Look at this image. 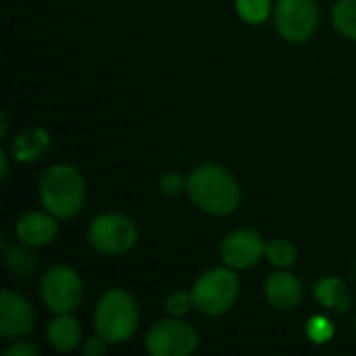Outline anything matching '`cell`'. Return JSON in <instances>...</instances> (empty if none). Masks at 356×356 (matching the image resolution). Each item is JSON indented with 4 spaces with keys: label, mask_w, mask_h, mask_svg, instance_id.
I'll use <instances>...</instances> for the list:
<instances>
[{
    "label": "cell",
    "mask_w": 356,
    "mask_h": 356,
    "mask_svg": "<svg viewBox=\"0 0 356 356\" xmlns=\"http://www.w3.org/2000/svg\"><path fill=\"white\" fill-rule=\"evenodd\" d=\"M188 198L207 215L225 217L240 207V186L236 177L221 165H200L188 177Z\"/></svg>",
    "instance_id": "cell-1"
},
{
    "label": "cell",
    "mask_w": 356,
    "mask_h": 356,
    "mask_svg": "<svg viewBox=\"0 0 356 356\" xmlns=\"http://www.w3.org/2000/svg\"><path fill=\"white\" fill-rule=\"evenodd\" d=\"M86 200L83 175L73 165H54L40 179V202L56 219L75 217Z\"/></svg>",
    "instance_id": "cell-2"
},
{
    "label": "cell",
    "mask_w": 356,
    "mask_h": 356,
    "mask_svg": "<svg viewBox=\"0 0 356 356\" xmlns=\"http://www.w3.org/2000/svg\"><path fill=\"white\" fill-rule=\"evenodd\" d=\"M138 305L134 296L121 288L108 290L96 305L94 311V327L96 334L106 344L127 342L138 327Z\"/></svg>",
    "instance_id": "cell-3"
},
{
    "label": "cell",
    "mask_w": 356,
    "mask_h": 356,
    "mask_svg": "<svg viewBox=\"0 0 356 356\" xmlns=\"http://www.w3.org/2000/svg\"><path fill=\"white\" fill-rule=\"evenodd\" d=\"M238 294H240V280L234 273V269L227 265L209 269L196 280L192 288L194 309L207 317L225 315L238 300Z\"/></svg>",
    "instance_id": "cell-4"
},
{
    "label": "cell",
    "mask_w": 356,
    "mask_h": 356,
    "mask_svg": "<svg viewBox=\"0 0 356 356\" xmlns=\"http://www.w3.org/2000/svg\"><path fill=\"white\" fill-rule=\"evenodd\" d=\"M88 240L94 250L117 257L129 252L138 242V229L134 221L121 213H104L90 223Z\"/></svg>",
    "instance_id": "cell-5"
},
{
    "label": "cell",
    "mask_w": 356,
    "mask_h": 356,
    "mask_svg": "<svg viewBox=\"0 0 356 356\" xmlns=\"http://www.w3.org/2000/svg\"><path fill=\"white\" fill-rule=\"evenodd\" d=\"M83 296V282L77 275L75 269L67 265H56L50 271H46L42 280V300L44 305L56 313H73Z\"/></svg>",
    "instance_id": "cell-6"
},
{
    "label": "cell",
    "mask_w": 356,
    "mask_h": 356,
    "mask_svg": "<svg viewBox=\"0 0 356 356\" xmlns=\"http://www.w3.org/2000/svg\"><path fill=\"white\" fill-rule=\"evenodd\" d=\"M319 23L315 0H277L275 27L280 35L292 44H302L313 38Z\"/></svg>",
    "instance_id": "cell-7"
},
{
    "label": "cell",
    "mask_w": 356,
    "mask_h": 356,
    "mask_svg": "<svg viewBox=\"0 0 356 356\" xmlns=\"http://www.w3.org/2000/svg\"><path fill=\"white\" fill-rule=\"evenodd\" d=\"M198 348V334L181 317L163 319L146 336V350L152 356H190Z\"/></svg>",
    "instance_id": "cell-8"
},
{
    "label": "cell",
    "mask_w": 356,
    "mask_h": 356,
    "mask_svg": "<svg viewBox=\"0 0 356 356\" xmlns=\"http://www.w3.org/2000/svg\"><path fill=\"white\" fill-rule=\"evenodd\" d=\"M265 240L254 229H236L221 242V259L234 271L250 269L265 257Z\"/></svg>",
    "instance_id": "cell-9"
},
{
    "label": "cell",
    "mask_w": 356,
    "mask_h": 356,
    "mask_svg": "<svg viewBox=\"0 0 356 356\" xmlns=\"http://www.w3.org/2000/svg\"><path fill=\"white\" fill-rule=\"evenodd\" d=\"M33 332V311L31 305L17 292L2 290L0 294V336L25 338Z\"/></svg>",
    "instance_id": "cell-10"
},
{
    "label": "cell",
    "mask_w": 356,
    "mask_h": 356,
    "mask_svg": "<svg viewBox=\"0 0 356 356\" xmlns=\"http://www.w3.org/2000/svg\"><path fill=\"white\" fill-rule=\"evenodd\" d=\"M15 232H17V240L21 244H27L29 248H40V246L50 244L56 238L58 223H56V217L52 213L33 211V213L23 215L17 221Z\"/></svg>",
    "instance_id": "cell-11"
},
{
    "label": "cell",
    "mask_w": 356,
    "mask_h": 356,
    "mask_svg": "<svg viewBox=\"0 0 356 356\" xmlns=\"http://www.w3.org/2000/svg\"><path fill=\"white\" fill-rule=\"evenodd\" d=\"M265 296L277 311H294L302 300V284L288 271L271 273L265 282Z\"/></svg>",
    "instance_id": "cell-12"
},
{
    "label": "cell",
    "mask_w": 356,
    "mask_h": 356,
    "mask_svg": "<svg viewBox=\"0 0 356 356\" xmlns=\"http://www.w3.org/2000/svg\"><path fill=\"white\" fill-rule=\"evenodd\" d=\"M50 150V134L42 127H29L10 142V154L19 163H35Z\"/></svg>",
    "instance_id": "cell-13"
},
{
    "label": "cell",
    "mask_w": 356,
    "mask_h": 356,
    "mask_svg": "<svg viewBox=\"0 0 356 356\" xmlns=\"http://www.w3.org/2000/svg\"><path fill=\"white\" fill-rule=\"evenodd\" d=\"M81 340V327L71 313L58 315L50 325H48V342L54 346L58 353H71L79 346Z\"/></svg>",
    "instance_id": "cell-14"
},
{
    "label": "cell",
    "mask_w": 356,
    "mask_h": 356,
    "mask_svg": "<svg viewBox=\"0 0 356 356\" xmlns=\"http://www.w3.org/2000/svg\"><path fill=\"white\" fill-rule=\"evenodd\" d=\"M315 298L334 313H346L350 309L353 296L348 286L340 277H323L315 286Z\"/></svg>",
    "instance_id": "cell-15"
},
{
    "label": "cell",
    "mask_w": 356,
    "mask_h": 356,
    "mask_svg": "<svg viewBox=\"0 0 356 356\" xmlns=\"http://www.w3.org/2000/svg\"><path fill=\"white\" fill-rule=\"evenodd\" d=\"M4 267L13 277H29L35 269V261L29 252V246H4Z\"/></svg>",
    "instance_id": "cell-16"
},
{
    "label": "cell",
    "mask_w": 356,
    "mask_h": 356,
    "mask_svg": "<svg viewBox=\"0 0 356 356\" xmlns=\"http://www.w3.org/2000/svg\"><path fill=\"white\" fill-rule=\"evenodd\" d=\"M334 25L342 35L356 40V0H340L334 6Z\"/></svg>",
    "instance_id": "cell-17"
},
{
    "label": "cell",
    "mask_w": 356,
    "mask_h": 356,
    "mask_svg": "<svg viewBox=\"0 0 356 356\" xmlns=\"http://www.w3.org/2000/svg\"><path fill=\"white\" fill-rule=\"evenodd\" d=\"M265 257H267L275 267L286 269V267H292V265L296 263L298 252H296V246H294L290 240H280V238H277V240L267 242Z\"/></svg>",
    "instance_id": "cell-18"
},
{
    "label": "cell",
    "mask_w": 356,
    "mask_h": 356,
    "mask_svg": "<svg viewBox=\"0 0 356 356\" xmlns=\"http://www.w3.org/2000/svg\"><path fill=\"white\" fill-rule=\"evenodd\" d=\"M236 10L246 23L259 25L267 21L271 13V0H236Z\"/></svg>",
    "instance_id": "cell-19"
},
{
    "label": "cell",
    "mask_w": 356,
    "mask_h": 356,
    "mask_svg": "<svg viewBox=\"0 0 356 356\" xmlns=\"http://www.w3.org/2000/svg\"><path fill=\"white\" fill-rule=\"evenodd\" d=\"M336 334V327L334 323L327 319V317H311L309 319V325H307V336L311 342L315 344H325L334 338Z\"/></svg>",
    "instance_id": "cell-20"
},
{
    "label": "cell",
    "mask_w": 356,
    "mask_h": 356,
    "mask_svg": "<svg viewBox=\"0 0 356 356\" xmlns=\"http://www.w3.org/2000/svg\"><path fill=\"white\" fill-rule=\"evenodd\" d=\"M165 309L171 317H184L190 313V309H194V298L192 292H184V290H175L165 298Z\"/></svg>",
    "instance_id": "cell-21"
},
{
    "label": "cell",
    "mask_w": 356,
    "mask_h": 356,
    "mask_svg": "<svg viewBox=\"0 0 356 356\" xmlns=\"http://www.w3.org/2000/svg\"><path fill=\"white\" fill-rule=\"evenodd\" d=\"M188 188V179H184L179 173L175 171H169L161 177V190L167 194V196H177L181 194L184 190Z\"/></svg>",
    "instance_id": "cell-22"
},
{
    "label": "cell",
    "mask_w": 356,
    "mask_h": 356,
    "mask_svg": "<svg viewBox=\"0 0 356 356\" xmlns=\"http://www.w3.org/2000/svg\"><path fill=\"white\" fill-rule=\"evenodd\" d=\"M38 355V346L33 342H27V340H21L17 344H10L6 350H4V356H35Z\"/></svg>",
    "instance_id": "cell-23"
},
{
    "label": "cell",
    "mask_w": 356,
    "mask_h": 356,
    "mask_svg": "<svg viewBox=\"0 0 356 356\" xmlns=\"http://www.w3.org/2000/svg\"><path fill=\"white\" fill-rule=\"evenodd\" d=\"M104 350H106V342L98 334L94 338H88L83 344V355L86 356H100L104 355Z\"/></svg>",
    "instance_id": "cell-24"
},
{
    "label": "cell",
    "mask_w": 356,
    "mask_h": 356,
    "mask_svg": "<svg viewBox=\"0 0 356 356\" xmlns=\"http://www.w3.org/2000/svg\"><path fill=\"white\" fill-rule=\"evenodd\" d=\"M0 165H2V173H0V177H2V181L8 177V156H6V152H0Z\"/></svg>",
    "instance_id": "cell-25"
},
{
    "label": "cell",
    "mask_w": 356,
    "mask_h": 356,
    "mask_svg": "<svg viewBox=\"0 0 356 356\" xmlns=\"http://www.w3.org/2000/svg\"><path fill=\"white\" fill-rule=\"evenodd\" d=\"M6 129H8V123H6V115L2 113V115H0V136H2V138L6 136Z\"/></svg>",
    "instance_id": "cell-26"
},
{
    "label": "cell",
    "mask_w": 356,
    "mask_h": 356,
    "mask_svg": "<svg viewBox=\"0 0 356 356\" xmlns=\"http://www.w3.org/2000/svg\"><path fill=\"white\" fill-rule=\"evenodd\" d=\"M355 327H356V321H355Z\"/></svg>",
    "instance_id": "cell-27"
}]
</instances>
